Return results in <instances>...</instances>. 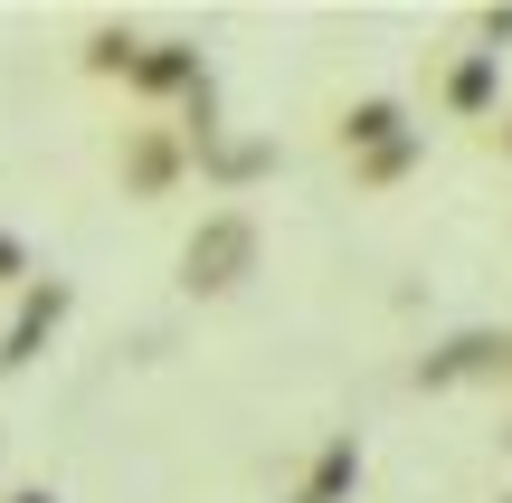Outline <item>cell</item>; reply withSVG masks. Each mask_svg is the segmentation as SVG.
<instances>
[{
  "mask_svg": "<svg viewBox=\"0 0 512 503\" xmlns=\"http://www.w3.org/2000/svg\"><path fill=\"white\" fill-rule=\"evenodd\" d=\"M256 247H266L256 209H209V219L181 238V285L190 295H238V285L256 276Z\"/></svg>",
  "mask_w": 512,
  "mask_h": 503,
  "instance_id": "cell-1",
  "label": "cell"
},
{
  "mask_svg": "<svg viewBox=\"0 0 512 503\" xmlns=\"http://www.w3.org/2000/svg\"><path fill=\"white\" fill-rule=\"evenodd\" d=\"M190 162H200V152H190L181 133H162V124H133L124 152H114V171H124V200H171Z\"/></svg>",
  "mask_w": 512,
  "mask_h": 503,
  "instance_id": "cell-2",
  "label": "cell"
},
{
  "mask_svg": "<svg viewBox=\"0 0 512 503\" xmlns=\"http://www.w3.org/2000/svg\"><path fill=\"white\" fill-rule=\"evenodd\" d=\"M124 86L133 95H200V48H181V38H143V57H133Z\"/></svg>",
  "mask_w": 512,
  "mask_h": 503,
  "instance_id": "cell-3",
  "label": "cell"
},
{
  "mask_svg": "<svg viewBox=\"0 0 512 503\" xmlns=\"http://www.w3.org/2000/svg\"><path fill=\"white\" fill-rule=\"evenodd\" d=\"M475 371L503 380V342L494 333H465V342H446V361H418V390H456V380H475Z\"/></svg>",
  "mask_w": 512,
  "mask_h": 503,
  "instance_id": "cell-4",
  "label": "cell"
},
{
  "mask_svg": "<svg viewBox=\"0 0 512 503\" xmlns=\"http://www.w3.org/2000/svg\"><path fill=\"white\" fill-rule=\"evenodd\" d=\"M494 76H503V48L456 57V67H446V114H456V124H475V114L494 105Z\"/></svg>",
  "mask_w": 512,
  "mask_h": 503,
  "instance_id": "cell-5",
  "label": "cell"
},
{
  "mask_svg": "<svg viewBox=\"0 0 512 503\" xmlns=\"http://www.w3.org/2000/svg\"><path fill=\"white\" fill-rule=\"evenodd\" d=\"M67 323V285H29V304H19V323H10V342H0V361H29L38 342Z\"/></svg>",
  "mask_w": 512,
  "mask_h": 503,
  "instance_id": "cell-6",
  "label": "cell"
},
{
  "mask_svg": "<svg viewBox=\"0 0 512 503\" xmlns=\"http://www.w3.org/2000/svg\"><path fill=\"white\" fill-rule=\"evenodd\" d=\"M399 95H361V105H342V152H380V143H399Z\"/></svg>",
  "mask_w": 512,
  "mask_h": 503,
  "instance_id": "cell-7",
  "label": "cell"
},
{
  "mask_svg": "<svg viewBox=\"0 0 512 503\" xmlns=\"http://www.w3.org/2000/svg\"><path fill=\"white\" fill-rule=\"evenodd\" d=\"M418 162H427V143H418V133H399V143L361 152V162H351V181H361V190H389V181H408Z\"/></svg>",
  "mask_w": 512,
  "mask_h": 503,
  "instance_id": "cell-8",
  "label": "cell"
},
{
  "mask_svg": "<svg viewBox=\"0 0 512 503\" xmlns=\"http://www.w3.org/2000/svg\"><path fill=\"white\" fill-rule=\"evenodd\" d=\"M133 57H143V38H133V29H95L86 38V76H133Z\"/></svg>",
  "mask_w": 512,
  "mask_h": 503,
  "instance_id": "cell-9",
  "label": "cell"
},
{
  "mask_svg": "<svg viewBox=\"0 0 512 503\" xmlns=\"http://www.w3.org/2000/svg\"><path fill=\"white\" fill-rule=\"evenodd\" d=\"M256 171H275V143H228V152H209V181H219V190L256 181Z\"/></svg>",
  "mask_w": 512,
  "mask_h": 503,
  "instance_id": "cell-10",
  "label": "cell"
},
{
  "mask_svg": "<svg viewBox=\"0 0 512 503\" xmlns=\"http://www.w3.org/2000/svg\"><path fill=\"white\" fill-rule=\"evenodd\" d=\"M19 276H29V247H19L10 228H0V285H19Z\"/></svg>",
  "mask_w": 512,
  "mask_h": 503,
  "instance_id": "cell-11",
  "label": "cell"
},
{
  "mask_svg": "<svg viewBox=\"0 0 512 503\" xmlns=\"http://www.w3.org/2000/svg\"><path fill=\"white\" fill-rule=\"evenodd\" d=\"M0 503H57V494L48 485H19V494H0Z\"/></svg>",
  "mask_w": 512,
  "mask_h": 503,
  "instance_id": "cell-12",
  "label": "cell"
},
{
  "mask_svg": "<svg viewBox=\"0 0 512 503\" xmlns=\"http://www.w3.org/2000/svg\"><path fill=\"white\" fill-rule=\"evenodd\" d=\"M494 143H503V162H512V124H503V133H494Z\"/></svg>",
  "mask_w": 512,
  "mask_h": 503,
  "instance_id": "cell-13",
  "label": "cell"
},
{
  "mask_svg": "<svg viewBox=\"0 0 512 503\" xmlns=\"http://www.w3.org/2000/svg\"><path fill=\"white\" fill-rule=\"evenodd\" d=\"M503 380H512V333H503Z\"/></svg>",
  "mask_w": 512,
  "mask_h": 503,
  "instance_id": "cell-14",
  "label": "cell"
},
{
  "mask_svg": "<svg viewBox=\"0 0 512 503\" xmlns=\"http://www.w3.org/2000/svg\"><path fill=\"white\" fill-rule=\"evenodd\" d=\"M503 503H512V494H503Z\"/></svg>",
  "mask_w": 512,
  "mask_h": 503,
  "instance_id": "cell-15",
  "label": "cell"
}]
</instances>
